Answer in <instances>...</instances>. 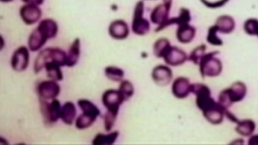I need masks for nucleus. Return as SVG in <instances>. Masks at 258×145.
I'll list each match as a JSON object with an SVG mask.
<instances>
[{"label": "nucleus", "instance_id": "1", "mask_svg": "<svg viewBox=\"0 0 258 145\" xmlns=\"http://www.w3.org/2000/svg\"><path fill=\"white\" fill-rule=\"evenodd\" d=\"M67 54L61 48L58 47H48L43 50L38 55L34 63V71L39 73L50 62H54L61 67L66 66Z\"/></svg>", "mask_w": 258, "mask_h": 145}, {"label": "nucleus", "instance_id": "2", "mask_svg": "<svg viewBox=\"0 0 258 145\" xmlns=\"http://www.w3.org/2000/svg\"><path fill=\"white\" fill-rule=\"evenodd\" d=\"M247 91V86L243 83L235 82L220 93L218 103L223 109H228L233 104L243 101Z\"/></svg>", "mask_w": 258, "mask_h": 145}, {"label": "nucleus", "instance_id": "3", "mask_svg": "<svg viewBox=\"0 0 258 145\" xmlns=\"http://www.w3.org/2000/svg\"><path fill=\"white\" fill-rule=\"evenodd\" d=\"M218 53V52H213L206 54L202 59L199 66L202 77H215L221 73L222 63L215 57Z\"/></svg>", "mask_w": 258, "mask_h": 145}, {"label": "nucleus", "instance_id": "4", "mask_svg": "<svg viewBox=\"0 0 258 145\" xmlns=\"http://www.w3.org/2000/svg\"><path fill=\"white\" fill-rule=\"evenodd\" d=\"M144 9V4L142 1L136 4L134 9L132 30L133 33L138 36L146 35L150 28L149 22L143 17Z\"/></svg>", "mask_w": 258, "mask_h": 145}, {"label": "nucleus", "instance_id": "5", "mask_svg": "<svg viewBox=\"0 0 258 145\" xmlns=\"http://www.w3.org/2000/svg\"><path fill=\"white\" fill-rule=\"evenodd\" d=\"M41 111L45 121L49 124L58 122L61 118V105L59 100H51L48 103L47 100L40 98Z\"/></svg>", "mask_w": 258, "mask_h": 145}, {"label": "nucleus", "instance_id": "6", "mask_svg": "<svg viewBox=\"0 0 258 145\" xmlns=\"http://www.w3.org/2000/svg\"><path fill=\"white\" fill-rule=\"evenodd\" d=\"M171 6V2L159 5L151 13L150 20L152 23L158 25L157 32L164 29V26L169 20L168 16Z\"/></svg>", "mask_w": 258, "mask_h": 145}, {"label": "nucleus", "instance_id": "7", "mask_svg": "<svg viewBox=\"0 0 258 145\" xmlns=\"http://www.w3.org/2000/svg\"><path fill=\"white\" fill-rule=\"evenodd\" d=\"M30 55L28 48L22 46L14 52L11 60L12 69L18 72L25 71L29 65Z\"/></svg>", "mask_w": 258, "mask_h": 145}, {"label": "nucleus", "instance_id": "8", "mask_svg": "<svg viewBox=\"0 0 258 145\" xmlns=\"http://www.w3.org/2000/svg\"><path fill=\"white\" fill-rule=\"evenodd\" d=\"M60 91V86L57 82L52 80L44 81L38 87L40 98L47 101L56 99Z\"/></svg>", "mask_w": 258, "mask_h": 145}, {"label": "nucleus", "instance_id": "9", "mask_svg": "<svg viewBox=\"0 0 258 145\" xmlns=\"http://www.w3.org/2000/svg\"><path fill=\"white\" fill-rule=\"evenodd\" d=\"M163 58L167 65L177 67L182 65L188 60V57L180 48L171 45Z\"/></svg>", "mask_w": 258, "mask_h": 145}, {"label": "nucleus", "instance_id": "10", "mask_svg": "<svg viewBox=\"0 0 258 145\" xmlns=\"http://www.w3.org/2000/svg\"><path fill=\"white\" fill-rule=\"evenodd\" d=\"M152 78L155 83L160 86H165L171 82L173 71L167 66L160 64L155 67L152 72Z\"/></svg>", "mask_w": 258, "mask_h": 145}, {"label": "nucleus", "instance_id": "11", "mask_svg": "<svg viewBox=\"0 0 258 145\" xmlns=\"http://www.w3.org/2000/svg\"><path fill=\"white\" fill-rule=\"evenodd\" d=\"M124 102L122 96L118 90H107L102 96V104L107 110H119L120 106Z\"/></svg>", "mask_w": 258, "mask_h": 145}, {"label": "nucleus", "instance_id": "12", "mask_svg": "<svg viewBox=\"0 0 258 145\" xmlns=\"http://www.w3.org/2000/svg\"><path fill=\"white\" fill-rule=\"evenodd\" d=\"M20 16L25 24L31 25L41 19L42 11L39 6L25 4L20 9Z\"/></svg>", "mask_w": 258, "mask_h": 145}, {"label": "nucleus", "instance_id": "13", "mask_svg": "<svg viewBox=\"0 0 258 145\" xmlns=\"http://www.w3.org/2000/svg\"><path fill=\"white\" fill-rule=\"evenodd\" d=\"M190 81L186 77L177 78L172 84L171 91L175 98L178 99H184L191 93Z\"/></svg>", "mask_w": 258, "mask_h": 145}, {"label": "nucleus", "instance_id": "14", "mask_svg": "<svg viewBox=\"0 0 258 145\" xmlns=\"http://www.w3.org/2000/svg\"><path fill=\"white\" fill-rule=\"evenodd\" d=\"M47 40L49 38L46 32L38 26L29 37L28 45L29 50L33 52L40 50Z\"/></svg>", "mask_w": 258, "mask_h": 145}, {"label": "nucleus", "instance_id": "15", "mask_svg": "<svg viewBox=\"0 0 258 145\" xmlns=\"http://www.w3.org/2000/svg\"><path fill=\"white\" fill-rule=\"evenodd\" d=\"M129 28L128 24L123 20H116L113 21L109 27L110 36L116 40H124L129 35Z\"/></svg>", "mask_w": 258, "mask_h": 145}, {"label": "nucleus", "instance_id": "16", "mask_svg": "<svg viewBox=\"0 0 258 145\" xmlns=\"http://www.w3.org/2000/svg\"><path fill=\"white\" fill-rule=\"evenodd\" d=\"M225 109H223L218 103L213 106L202 111L204 117L209 122L213 124H221L224 118Z\"/></svg>", "mask_w": 258, "mask_h": 145}, {"label": "nucleus", "instance_id": "17", "mask_svg": "<svg viewBox=\"0 0 258 145\" xmlns=\"http://www.w3.org/2000/svg\"><path fill=\"white\" fill-rule=\"evenodd\" d=\"M195 35L196 29L189 23L179 26L176 32L178 41L185 44L191 42Z\"/></svg>", "mask_w": 258, "mask_h": 145}, {"label": "nucleus", "instance_id": "18", "mask_svg": "<svg viewBox=\"0 0 258 145\" xmlns=\"http://www.w3.org/2000/svg\"><path fill=\"white\" fill-rule=\"evenodd\" d=\"M81 43L79 38H76L71 44L67 54L66 66L72 67L77 63L81 52Z\"/></svg>", "mask_w": 258, "mask_h": 145}, {"label": "nucleus", "instance_id": "19", "mask_svg": "<svg viewBox=\"0 0 258 145\" xmlns=\"http://www.w3.org/2000/svg\"><path fill=\"white\" fill-rule=\"evenodd\" d=\"M76 114V108L73 103L68 102L62 107L61 119L65 124L71 125L73 123Z\"/></svg>", "mask_w": 258, "mask_h": 145}, {"label": "nucleus", "instance_id": "20", "mask_svg": "<svg viewBox=\"0 0 258 145\" xmlns=\"http://www.w3.org/2000/svg\"><path fill=\"white\" fill-rule=\"evenodd\" d=\"M215 26L218 32L222 34H228L235 29V23L234 20L230 16H222L218 19Z\"/></svg>", "mask_w": 258, "mask_h": 145}, {"label": "nucleus", "instance_id": "21", "mask_svg": "<svg viewBox=\"0 0 258 145\" xmlns=\"http://www.w3.org/2000/svg\"><path fill=\"white\" fill-rule=\"evenodd\" d=\"M190 11L187 8H182L177 17L169 19L164 26V28L170 25H177L178 26L183 24H188L191 21Z\"/></svg>", "mask_w": 258, "mask_h": 145}, {"label": "nucleus", "instance_id": "22", "mask_svg": "<svg viewBox=\"0 0 258 145\" xmlns=\"http://www.w3.org/2000/svg\"><path fill=\"white\" fill-rule=\"evenodd\" d=\"M256 124L251 120L239 121L235 127L237 134L244 137L250 136L255 132Z\"/></svg>", "mask_w": 258, "mask_h": 145}, {"label": "nucleus", "instance_id": "23", "mask_svg": "<svg viewBox=\"0 0 258 145\" xmlns=\"http://www.w3.org/2000/svg\"><path fill=\"white\" fill-rule=\"evenodd\" d=\"M98 117L88 112H83L77 119L75 126L78 130H85L92 126Z\"/></svg>", "mask_w": 258, "mask_h": 145}, {"label": "nucleus", "instance_id": "24", "mask_svg": "<svg viewBox=\"0 0 258 145\" xmlns=\"http://www.w3.org/2000/svg\"><path fill=\"white\" fill-rule=\"evenodd\" d=\"M38 26L43 29L49 39L55 38L58 34L59 30L58 24L52 19H47L42 21Z\"/></svg>", "mask_w": 258, "mask_h": 145}, {"label": "nucleus", "instance_id": "25", "mask_svg": "<svg viewBox=\"0 0 258 145\" xmlns=\"http://www.w3.org/2000/svg\"><path fill=\"white\" fill-rule=\"evenodd\" d=\"M60 66L54 62H47L45 66L47 77L55 82H60L63 79V75Z\"/></svg>", "mask_w": 258, "mask_h": 145}, {"label": "nucleus", "instance_id": "26", "mask_svg": "<svg viewBox=\"0 0 258 145\" xmlns=\"http://www.w3.org/2000/svg\"><path fill=\"white\" fill-rule=\"evenodd\" d=\"M119 132L114 131L108 134L98 133L93 140L95 145H111L115 143L118 138Z\"/></svg>", "mask_w": 258, "mask_h": 145}, {"label": "nucleus", "instance_id": "27", "mask_svg": "<svg viewBox=\"0 0 258 145\" xmlns=\"http://www.w3.org/2000/svg\"><path fill=\"white\" fill-rule=\"evenodd\" d=\"M170 46V42L167 39L161 38L158 40L153 45L154 56L159 58H163Z\"/></svg>", "mask_w": 258, "mask_h": 145}, {"label": "nucleus", "instance_id": "28", "mask_svg": "<svg viewBox=\"0 0 258 145\" xmlns=\"http://www.w3.org/2000/svg\"><path fill=\"white\" fill-rule=\"evenodd\" d=\"M106 76L112 82H121L125 75L124 71L116 66H108L105 69Z\"/></svg>", "mask_w": 258, "mask_h": 145}, {"label": "nucleus", "instance_id": "29", "mask_svg": "<svg viewBox=\"0 0 258 145\" xmlns=\"http://www.w3.org/2000/svg\"><path fill=\"white\" fill-rule=\"evenodd\" d=\"M118 90L125 102L131 98L134 93V86L128 80H123L120 83Z\"/></svg>", "mask_w": 258, "mask_h": 145}, {"label": "nucleus", "instance_id": "30", "mask_svg": "<svg viewBox=\"0 0 258 145\" xmlns=\"http://www.w3.org/2000/svg\"><path fill=\"white\" fill-rule=\"evenodd\" d=\"M206 48H207V46L203 44L196 47L191 52L190 56L188 57V60L192 62L196 65H199L202 59L206 54Z\"/></svg>", "mask_w": 258, "mask_h": 145}, {"label": "nucleus", "instance_id": "31", "mask_svg": "<svg viewBox=\"0 0 258 145\" xmlns=\"http://www.w3.org/2000/svg\"><path fill=\"white\" fill-rule=\"evenodd\" d=\"M77 104L83 112L91 113V114H94L97 117L100 114V111L98 108L92 102L88 100H79Z\"/></svg>", "mask_w": 258, "mask_h": 145}, {"label": "nucleus", "instance_id": "32", "mask_svg": "<svg viewBox=\"0 0 258 145\" xmlns=\"http://www.w3.org/2000/svg\"><path fill=\"white\" fill-rule=\"evenodd\" d=\"M118 111L107 110L104 118L105 128L107 132H109L112 130L117 120Z\"/></svg>", "mask_w": 258, "mask_h": 145}, {"label": "nucleus", "instance_id": "33", "mask_svg": "<svg viewBox=\"0 0 258 145\" xmlns=\"http://www.w3.org/2000/svg\"><path fill=\"white\" fill-rule=\"evenodd\" d=\"M218 30L215 25L211 26L209 30L207 37L208 42L213 45H221L223 44L222 40L217 35Z\"/></svg>", "mask_w": 258, "mask_h": 145}, {"label": "nucleus", "instance_id": "34", "mask_svg": "<svg viewBox=\"0 0 258 145\" xmlns=\"http://www.w3.org/2000/svg\"><path fill=\"white\" fill-rule=\"evenodd\" d=\"M244 29L248 35L258 37V21L256 19L248 20L245 23Z\"/></svg>", "mask_w": 258, "mask_h": 145}, {"label": "nucleus", "instance_id": "35", "mask_svg": "<svg viewBox=\"0 0 258 145\" xmlns=\"http://www.w3.org/2000/svg\"><path fill=\"white\" fill-rule=\"evenodd\" d=\"M229 0H221L216 2H211L208 0H200V1L206 7L211 8H218L225 5V3L229 1Z\"/></svg>", "mask_w": 258, "mask_h": 145}, {"label": "nucleus", "instance_id": "36", "mask_svg": "<svg viewBox=\"0 0 258 145\" xmlns=\"http://www.w3.org/2000/svg\"><path fill=\"white\" fill-rule=\"evenodd\" d=\"M225 116L231 122L237 124L239 120L235 117V116L232 114V113L228 110V109H225Z\"/></svg>", "mask_w": 258, "mask_h": 145}, {"label": "nucleus", "instance_id": "37", "mask_svg": "<svg viewBox=\"0 0 258 145\" xmlns=\"http://www.w3.org/2000/svg\"><path fill=\"white\" fill-rule=\"evenodd\" d=\"M22 1L26 4L40 6L44 3L45 0H22Z\"/></svg>", "mask_w": 258, "mask_h": 145}, {"label": "nucleus", "instance_id": "38", "mask_svg": "<svg viewBox=\"0 0 258 145\" xmlns=\"http://www.w3.org/2000/svg\"><path fill=\"white\" fill-rule=\"evenodd\" d=\"M249 145H258V135L251 137L248 141Z\"/></svg>", "mask_w": 258, "mask_h": 145}, {"label": "nucleus", "instance_id": "39", "mask_svg": "<svg viewBox=\"0 0 258 145\" xmlns=\"http://www.w3.org/2000/svg\"><path fill=\"white\" fill-rule=\"evenodd\" d=\"M0 1L3 3H9L13 1V0H0Z\"/></svg>", "mask_w": 258, "mask_h": 145}]
</instances>
